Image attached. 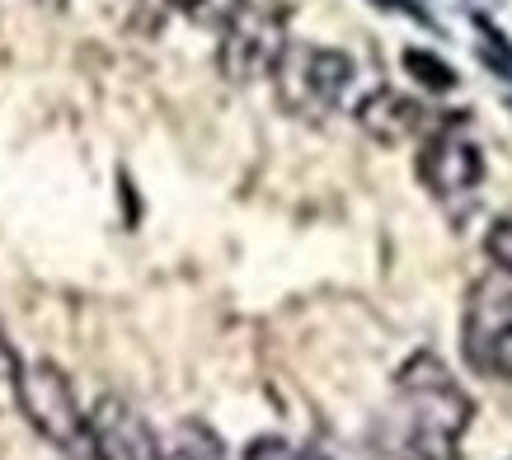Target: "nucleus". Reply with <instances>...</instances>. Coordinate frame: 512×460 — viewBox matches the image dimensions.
Returning <instances> with one entry per match:
<instances>
[{"label":"nucleus","mask_w":512,"mask_h":460,"mask_svg":"<svg viewBox=\"0 0 512 460\" xmlns=\"http://www.w3.org/2000/svg\"><path fill=\"white\" fill-rule=\"evenodd\" d=\"M475 418V399L437 353H414L395 371L390 409L381 418V451L390 460H461V437Z\"/></svg>","instance_id":"obj_1"},{"label":"nucleus","mask_w":512,"mask_h":460,"mask_svg":"<svg viewBox=\"0 0 512 460\" xmlns=\"http://www.w3.org/2000/svg\"><path fill=\"white\" fill-rule=\"evenodd\" d=\"M357 66L348 52L339 47H320V43H287V52L273 66V94H278L282 113L320 123L334 108L348 99L353 90Z\"/></svg>","instance_id":"obj_2"},{"label":"nucleus","mask_w":512,"mask_h":460,"mask_svg":"<svg viewBox=\"0 0 512 460\" xmlns=\"http://www.w3.org/2000/svg\"><path fill=\"white\" fill-rule=\"evenodd\" d=\"M15 404L29 418V428L57 451H66V456L90 451V414H80L76 385L57 362H47V357L24 362L15 381Z\"/></svg>","instance_id":"obj_3"},{"label":"nucleus","mask_w":512,"mask_h":460,"mask_svg":"<svg viewBox=\"0 0 512 460\" xmlns=\"http://www.w3.org/2000/svg\"><path fill=\"white\" fill-rule=\"evenodd\" d=\"M419 179L428 184V193H433L451 216H461L475 207L480 184H484V155H480V146H475V137H470L466 118H447L433 137L423 141Z\"/></svg>","instance_id":"obj_4"},{"label":"nucleus","mask_w":512,"mask_h":460,"mask_svg":"<svg viewBox=\"0 0 512 460\" xmlns=\"http://www.w3.org/2000/svg\"><path fill=\"white\" fill-rule=\"evenodd\" d=\"M287 43L292 38H287V24H282L278 10L249 0L245 10L221 29V47H217L221 76L231 80V85H249V80H259V76H273V66L287 52Z\"/></svg>","instance_id":"obj_5"},{"label":"nucleus","mask_w":512,"mask_h":460,"mask_svg":"<svg viewBox=\"0 0 512 460\" xmlns=\"http://www.w3.org/2000/svg\"><path fill=\"white\" fill-rule=\"evenodd\" d=\"M90 456L94 460H170L151 423L123 395H99L90 409Z\"/></svg>","instance_id":"obj_6"},{"label":"nucleus","mask_w":512,"mask_h":460,"mask_svg":"<svg viewBox=\"0 0 512 460\" xmlns=\"http://www.w3.org/2000/svg\"><path fill=\"white\" fill-rule=\"evenodd\" d=\"M357 127L372 141H381V146H404V141H414L428 127V108L419 99H409V94L376 90L357 104Z\"/></svg>","instance_id":"obj_7"},{"label":"nucleus","mask_w":512,"mask_h":460,"mask_svg":"<svg viewBox=\"0 0 512 460\" xmlns=\"http://www.w3.org/2000/svg\"><path fill=\"white\" fill-rule=\"evenodd\" d=\"M165 456L170 460H231L226 456V442L217 437V428L202 423V418L174 423V432L165 437Z\"/></svg>","instance_id":"obj_8"},{"label":"nucleus","mask_w":512,"mask_h":460,"mask_svg":"<svg viewBox=\"0 0 512 460\" xmlns=\"http://www.w3.org/2000/svg\"><path fill=\"white\" fill-rule=\"evenodd\" d=\"M466 362L480 371V376L512 381V324L498 329V334H489L484 343H475V348H466Z\"/></svg>","instance_id":"obj_9"},{"label":"nucleus","mask_w":512,"mask_h":460,"mask_svg":"<svg viewBox=\"0 0 512 460\" xmlns=\"http://www.w3.org/2000/svg\"><path fill=\"white\" fill-rule=\"evenodd\" d=\"M404 71L419 80L423 90H433V94H447V90H456V71H451L437 52H423V47H409L404 52Z\"/></svg>","instance_id":"obj_10"},{"label":"nucleus","mask_w":512,"mask_h":460,"mask_svg":"<svg viewBox=\"0 0 512 460\" xmlns=\"http://www.w3.org/2000/svg\"><path fill=\"white\" fill-rule=\"evenodd\" d=\"M174 10L188 19V24H198V29H226L240 10H245L249 0H170Z\"/></svg>","instance_id":"obj_11"},{"label":"nucleus","mask_w":512,"mask_h":460,"mask_svg":"<svg viewBox=\"0 0 512 460\" xmlns=\"http://www.w3.org/2000/svg\"><path fill=\"white\" fill-rule=\"evenodd\" d=\"M245 460H329V456L306 451V446H292L287 437H254L245 446Z\"/></svg>","instance_id":"obj_12"},{"label":"nucleus","mask_w":512,"mask_h":460,"mask_svg":"<svg viewBox=\"0 0 512 460\" xmlns=\"http://www.w3.org/2000/svg\"><path fill=\"white\" fill-rule=\"evenodd\" d=\"M484 254H489L494 268L512 273V216H498L494 226H489V235H484Z\"/></svg>","instance_id":"obj_13"},{"label":"nucleus","mask_w":512,"mask_h":460,"mask_svg":"<svg viewBox=\"0 0 512 460\" xmlns=\"http://www.w3.org/2000/svg\"><path fill=\"white\" fill-rule=\"evenodd\" d=\"M19 367H24V357L15 353V343H10V338L0 334V404H5V399H15Z\"/></svg>","instance_id":"obj_14"},{"label":"nucleus","mask_w":512,"mask_h":460,"mask_svg":"<svg viewBox=\"0 0 512 460\" xmlns=\"http://www.w3.org/2000/svg\"><path fill=\"white\" fill-rule=\"evenodd\" d=\"M372 5H381V10H395V15H414V19H423V10H419V5H409V0H372Z\"/></svg>","instance_id":"obj_15"}]
</instances>
